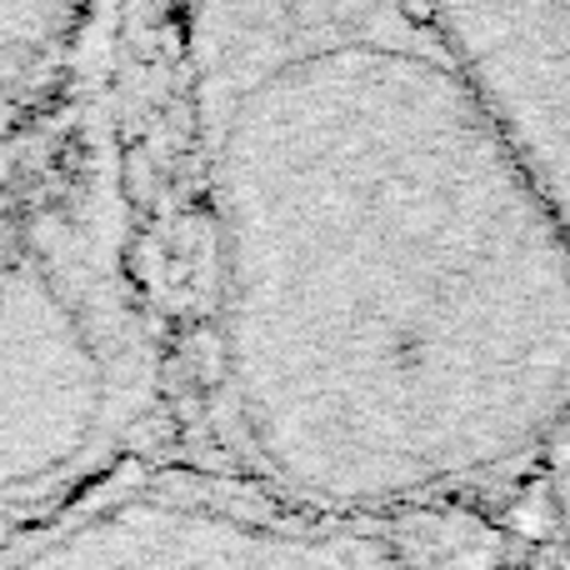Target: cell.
Returning <instances> with one entry per match:
<instances>
[{"label":"cell","instance_id":"7a4b0ae2","mask_svg":"<svg viewBox=\"0 0 570 570\" xmlns=\"http://www.w3.org/2000/svg\"><path fill=\"white\" fill-rule=\"evenodd\" d=\"M160 385L120 86L96 26L66 90L0 140V515H46L100 481Z\"/></svg>","mask_w":570,"mask_h":570},{"label":"cell","instance_id":"277c9868","mask_svg":"<svg viewBox=\"0 0 570 570\" xmlns=\"http://www.w3.org/2000/svg\"><path fill=\"white\" fill-rule=\"evenodd\" d=\"M96 26L90 0H0V140L66 90Z\"/></svg>","mask_w":570,"mask_h":570},{"label":"cell","instance_id":"3957f363","mask_svg":"<svg viewBox=\"0 0 570 570\" xmlns=\"http://www.w3.org/2000/svg\"><path fill=\"white\" fill-rule=\"evenodd\" d=\"M425 20L546 200L566 210L570 0H431Z\"/></svg>","mask_w":570,"mask_h":570},{"label":"cell","instance_id":"6da1fadb","mask_svg":"<svg viewBox=\"0 0 570 570\" xmlns=\"http://www.w3.org/2000/svg\"><path fill=\"white\" fill-rule=\"evenodd\" d=\"M216 395L250 485L395 521L570 385L561 210L411 0H180Z\"/></svg>","mask_w":570,"mask_h":570}]
</instances>
